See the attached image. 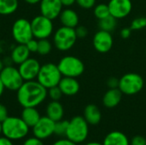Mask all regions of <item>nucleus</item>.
Segmentation results:
<instances>
[{
  "label": "nucleus",
  "instance_id": "obj_1",
  "mask_svg": "<svg viewBox=\"0 0 146 145\" xmlns=\"http://www.w3.org/2000/svg\"><path fill=\"white\" fill-rule=\"evenodd\" d=\"M48 96V90L37 80L24 81L16 91V98L23 108H36L44 102Z\"/></svg>",
  "mask_w": 146,
  "mask_h": 145
},
{
  "label": "nucleus",
  "instance_id": "obj_2",
  "mask_svg": "<svg viewBox=\"0 0 146 145\" xmlns=\"http://www.w3.org/2000/svg\"><path fill=\"white\" fill-rule=\"evenodd\" d=\"M29 126L20 117L8 116L2 122V134L7 138L16 141L26 138L29 132Z\"/></svg>",
  "mask_w": 146,
  "mask_h": 145
},
{
  "label": "nucleus",
  "instance_id": "obj_3",
  "mask_svg": "<svg viewBox=\"0 0 146 145\" xmlns=\"http://www.w3.org/2000/svg\"><path fill=\"white\" fill-rule=\"evenodd\" d=\"M89 134V124L83 116H74L68 122L66 138L69 140L81 144L85 142Z\"/></svg>",
  "mask_w": 146,
  "mask_h": 145
},
{
  "label": "nucleus",
  "instance_id": "obj_4",
  "mask_svg": "<svg viewBox=\"0 0 146 145\" xmlns=\"http://www.w3.org/2000/svg\"><path fill=\"white\" fill-rule=\"evenodd\" d=\"M62 75L57 67V65L48 62L40 67L38 74L37 76V81L40 83L47 90L58 85Z\"/></svg>",
  "mask_w": 146,
  "mask_h": 145
},
{
  "label": "nucleus",
  "instance_id": "obj_5",
  "mask_svg": "<svg viewBox=\"0 0 146 145\" xmlns=\"http://www.w3.org/2000/svg\"><path fill=\"white\" fill-rule=\"evenodd\" d=\"M57 67L62 77H71L77 79L85 72L84 62L74 56H63L59 61Z\"/></svg>",
  "mask_w": 146,
  "mask_h": 145
},
{
  "label": "nucleus",
  "instance_id": "obj_6",
  "mask_svg": "<svg viewBox=\"0 0 146 145\" xmlns=\"http://www.w3.org/2000/svg\"><path fill=\"white\" fill-rule=\"evenodd\" d=\"M143 77L137 73H127L119 79V89L122 94L133 96L139 93L144 88Z\"/></svg>",
  "mask_w": 146,
  "mask_h": 145
},
{
  "label": "nucleus",
  "instance_id": "obj_7",
  "mask_svg": "<svg viewBox=\"0 0 146 145\" xmlns=\"http://www.w3.org/2000/svg\"><path fill=\"white\" fill-rule=\"evenodd\" d=\"M74 28L62 26L54 33L53 42L55 47L60 51H68L74 47L77 40Z\"/></svg>",
  "mask_w": 146,
  "mask_h": 145
},
{
  "label": "nucleus",
  "instance_id": "obj_8",
  "mask_svg": "<svg viewBox=\"0 0 146 145\" xmlns=\"http://www.w3.org/2000/svg\"><path fill=\"white\" fill-rule=\"evenodd\" d=\"M33 38L36 39H44L50 38L54 31V25L52 20L42 15L35 16L31 21Z\"/></svg>",
  "mask_w": 146,
  "mask_h": 145
},
{
  "label": "nucleus",
  "instance_id": "obj_9",
  "mask_svg": "<svg viewBox=\"0 0 146 145\" xmlns=\"http://www.w3.org/2000/svg\"><path fill=\"white\" fill-rule=\"evenodd\" d=\"M0 79L5 89L11 91H17L24 83V79H22L18 68L10 65L3 67L0 72Z\"/></svg>",
  "mask_w": 146,
  "mask_h": 145
},
{
  "label": "nucleus",
  "instance_id": "obj_10",
  "mask_svg": "<svg viewBox=\"0 0 146 145\" xmlns=\"http://www.w3.org/2000/svg\"><path fill=\"white\" fill-rule=\"evenodd\" d=\"M11 32L17 44H26L33 38L31 21L25 18H19L13 23Z\"/></svg>",
  "mask_w": 146,
  "mask_h": 145
},
{
  "label": "nucleus",
  "instance_id": "obj_11",
  "mask_svg": "<svg viewBox=\"0 0 146 145\" xmlns=\"http://www.w3.org/2000/svg\"><path fill=\"white\" fill-rule=\"evenodd\" d=\"M55 121L48 116H43L39 119L37 124L33 127V136L44 140L49 138L54 134Z\"/></svg>",
  "mask_w": 146,
  "mask_h": 145
},
{
  "label": "nucleus",
  "instance_id": "obj_12",
  "mask_svg": "<svg viewBox=\"0 0 146 145\" xmlns=\"http://www.w3.org/2000/svg\"><path fill=\"white\" fill-rule=\"evenodd\" d=\"M108 6L110 15L117 20L126 18L133 9V3L131 0H110Z\"/></svg>",
  "mask_w": 146,
  "mask_h": 145
},
{
  "label": "nucleus",
  "instance_id": "obj_13",
  "mask_svg": "<svg viewBox=\"0 0 146 145\" xmlns=\"http://www.w3.org/2000/svg\"><path fill=\"white\" fill-rule=\"evenodd\" d=\"M94 49L99 53H107L109 52L114 44V39L111 35V32H106L104 30L98 31L93 37L92 40Z\"/></svg>",
  "mask_w": 146,
  "mask_h": 145
},
{
  "label": "nucleus",
  "instance_id": "obj_14",
  "mask_svg": "<svg viewBox=\"0 0 146 145\" xmlns=\"http://www.w3.org/2000/svg\"><path fill=\"white\" fill-rule=\"evenodd\" d=\"M40 67L41 65L37 59L29 57L19 65L18 70L24 81L35 80L38 74Z\"/></svg>",
  "mask_w": 146,
  "mask_h": 145
},
{
  "label": "nucleus",
  "instance_id": "obj_15",
  "mask_svg": "<svg viewBox=\"0 0 146 145\" xmlns=\"http://www.w3.org/2000/svg\"><path fill=\"white\" fill-rule=\"evenodd\" d=\"M62 7L61 0H41L39 3L40 14L52 21L59 17Z\"/></svg>",
  "mask_w": 146,
  "mask_h": 145
},
{
  "label": "nucleus",
  "instance_id": "obj_16",
  "mask_svg": "<svg viewBox=\"0 0 146 145\" xmlns=\"http://www.w3.org/2000/svg\"><path fill=\"white\" fill-rule=\"evenodd\" d=\"M63 95L68 97H72L76 95L80 89V85L76 78L71 77H62L58 84Z\"/></svg>",
  "mask_w": 146,
  "mask_h": 145
},
{
  "label": "nucleus",
  "instance_id": "obj_17",
  "mask_svg": "<svg viewBox=\"0 0 146 145\" xmlns=\"http://www.w3.org/2000/svg\"><path fill=\"white\" fill-rule=\"evenodd\" d=\"M122 92L120 91L119 88L115 89H109L103 97V104L107 109H113L115 108L121 101L122 98Z\"/></svg>",
  "mask_w": 146,
  "mask_h": 145
},
{
  "label": "nucleus",
  "instance_id": "obj_18",
  "mask_svg": "<svg viewBox=\"0 0 146 145\" xmlns=\"http://www.w3.org/2000/svg\"><path fill=\"white\" fill-rule=\"evenodd\" d=\"M60 22L63 26L75 28L79 26V15L72 9H62L59 15Z\"/></svg>",
  "mask_w": 146,
  "mask_h": 145
},
{
  "label": "nucleus",
  "instance_id": "obj_19",
  "mask_svg": "<svg viewBox=\"0 0 146 145\" xmlns=\"http://www.w3.org/2000/svg\"><path fill=\"white\" fill-rule=\"evenodd\" d=\"M83 117L89 125L96 126L100 123L102 119V113L99 108L95 104H88L84 109Z\"/></svg>",
  "mask_w": 146,
  "mask_h": 145
},
{
  "label": "nucleus",
  "instance_id": "obj_20",
  "mask_svg": "<svg viewBox=\"0 0 146 145\" xmlns=\"http://www.w3.org/2000/svg\"><path fill=\"white\" fill-rule=\"evenodd\" d=\"M30 54L31 52L29 51L26 44H18L11 51L10 59L11 62L15 64L20 65L30 57Z\"/></svg>",
  "mask_w": 146,
  "mask_h": 145
},
{
  "label": "nucleus",
  "instance_id": "obj_21",
  "mask_svg": "<svg viewBox=\"0 0 146 145\" xmlns=\"http://www.w3.org/2000/svg\"><path fill=\"white\" fill-rule=\"evenodd\" d=\"M64 115V109L59 101H51L46 107V116L55 122L62 120Z\"/></svg>",
  "mask_w": 146,
  "mask_h": 145
},
{
  "label": "nucleus",
  "instance_id": "obj_22",
  "mask_svg": "<svg viewBox=\"0 0 146 145\" xmlns=\"http://www.w3.org/2000/svg\"><path fill=\"white\" fill-rule=\"evenodd\" d=\"M103 145H130V141L123 132L114 131L105 136Z\"/></svg>",
  "mask_w": 146,
  "mask_h": 145
},
{
  "label": "nucleus",
  "instance_id": "obj_23",
  "mask_svg": "<svg viewBox=\"0 0 146 145\" xmlns=\"http://www.w3.org/2000/svg\"><path fill=\"white\" fill-rule=\"evenodd\" d=\"M21 118L29 127L33 128L39 121L41 116L36 108L28 107V108H23Z\"/></svg>",
  "mask_w": 146,
  "mask_h": 145
},
{
  "label": "nucleus",
  "instance_id": "obj_24",
  "mask_svg": "<svg viewBox=\"0 0 146 145\" xmlns=\"http://www.w3.org/2000/svg\"><path fill=\"white\" fill-rule=\"evenodd\" d=\"M18 7V0H0V15H10L17 10Z\"/></svg>",
  "mask_w": 146,
  "mask_h": 145
},
{
  "label": "nucleus",
  "instance_id": "obj_25",
  "mask_svg": "<svg viewBox=\"0 0 146 145\" xmlns=\"http://www.w3.org/2000/svg\"><path fill=\"white\" fill-rule=\"evenodd\" d=\"M116 26H117V19H115L112 15H109L98 21V26L100 30L111 32L115 31V29L116 28Z\"/></svg>",
  "mask_w": 146,
  "mask_h": 145
},
{
  "label": "nucleus",
  "instance_id": "obj_26",
  "mask_svg": "<svg viewBox=\"0 0 146 145\" xmlns=\"http://www.w3.org/2000/svg\"><path fill=\"white\" fill-rule=\"evenodd\" d=\"M93 13H94L95 17L98 21L110 15L109 6H108V4H105V3H99L98 5H95Z\"/></svg>",
  "mask_w": 146,
  "mask_h": 145
},
{
  "label": "nucleus",
  "instance_id": "obj_27",
  "mask_svg": "<svg viewBox=\"0 0 146 145\" xmlns=\"http://www.w3.org/2000/svg\"><path fill=\"white\" fill-rule=\"evenodd\" d=\"M52 50V44L48 38L38 39V51L40 56H46L48 55Z\"/></svg>",
  "mask_w": 146,
  "mask_h": 145
},
{
  "label": "nucleus",
  "instance_id": "obj_28",
  "mask_svg": "<svg viewBox=\"0 0 146 145\" xmlns=\"http://www.w3.org/2000/svg\"><path fill=\"white\" fill-rule=\"evenodd\" d=\"M68 122H69V121H63V120L56 121L55 123L54 134H56V136H59V137H64V136L66 137Z\"/></svg>",
  "mask_w": 146,
  "mask_h": 145
},
{
  "label": "nucleus",
  "instance_id": "obj_29",
  "mask_svg": "<svg viewBox=\"0 0 146 145\" xmlns=\"http://www.w3.org/2000/svg\"><path fill=\"white\" fill-rule=\"evenodd\" d=\"M146 27V17L141 16V17H137L135 18L130 26V28L132 31H138V30H142Z\"/></svg>",
  "mask_w": 146,
  "mask_h": 145
},
{
  "label": "nucleus",
  "instance_id": "obj_30",
  "mask_svg": "<svg viewBox=\"0 0 146 145\" xmlns=\"http://www.w3.org/2000/svg\"><path fill=\"white\" fill-rule=\"evenodd\" d=\"M62 92L58 85L48 89V96L51 101H59L62 97Z\"/></svg>",
  "mask_w": 146,
  "mask_h": 145
},
{
  "label": "nucleus",
  "instance_id": "obj_31",
  "mask_svg": "<svg viewBox=\"0 0 146 145\" xmlns=\"http://www.w3.org/2000/svg\"><path fill=\"white\" fill-rule=\"evenodd\" d=\"M76 3L84 9H90L94 8L96 0H76Z\"/></svg>",
  "mask_w": 146,
  "mask_h": 145
},
{
  "label": "nucleus",
  "instance_id": "obj_32",
  "mask_svg": "<svg viewBox=\"0 0 146 145\" xmlns=\"http://www.w3.org/2000/svg\"><path fill=\"white\" fill-rule=\"evenodd\" d=\"M27 49L31 53H35L38 51V40H37L35 38H33L26 44Z\"/></svg>",
  "mask_w": 146,
  "mask_h": 145
},
{
  "label": "nucleus",
  "instance_id": "obj_33",
  "mask_svg": "<svg viewBox=\"0 0 146 145\" xmlns=\"http://www.w3.org/2000/svg\"><path fill=\"white\" fill-rule=\"evenodd\" d=\"M74 29L78 38H83L88 35V30L84 26H77Z\"/></svg>",
  "mask_w": 146,
  "mask_h": 145
},
{
  "label": "nucleus",
  "instance_id": "obj_34",
  "mask_svg": "<svg viewBox=\"0 0 146 145\" xmlns=\"http://www.w3.org/2000/svg\"><path fill=\"white\" fill-rule=\"evenodd\" d=\"M22 145H44L42 139L33 136V137H31V138H27L24 142H23V144Z\"/></svg>",
  "mask_w": 146,
  "mask_h": 145
},
{
  "label": "nucleus",
  "instance_id": "obj_35",
  "mask_svg": "<svg viewBox=\"0 0 146 145\" xmlns=\"http://www.w3.org/2000/svg\"><path fill=\"white\" fill-rule=\"evenodd\" d=\"M130 145H146V138L143 136H134L130 140Z\"/></svg>",
  "mask_w": 146,
  "mask_h": 145
},
{
  "label": "nucleus",
  "instance_id": "obj_36",
  "mask_svg": "<svg viewBox=\"0 0 146 145\" xmlns=\"http://www.w3.org/2000/svg\"><path fill=\"white\" fill-rule=\"evenodd\" d=\"M107 86L109 89H115L119 87V79L116 77H110L107 80Z\"/></svg>",
  "mask_w": 146,
  "mask_h": 145
},
{
  "label": "nucleus",
  "instance_id": "obj_37",
  "mask_svg": "<svg viewBox=\"0 0 146 145\" xmlns=\"http://www.w3.org/2000/svg\"><path fill=\"white\" fill-rule=\"evenodd\" d=\"M8 109L7 108L3 105L0 103V122L2 123L7 117H8Z\"/></svg>",
  "mask_w": 146,
  "mask_h": 145
},
{
  "label": "nucleus",
  "instance_id": "obj_38",
  "mask_svg": "<svg viewBox=\"0 0 146 145\" xmlns=\"http://www.w3.org/2000/svg\"><path fill=\"white\" fill-rule=\"evenodd\" d=\"M52 145H78V144L69 140L68 138H62L56 141Z\"/></svg>",
  "mask_w": 146,
  "mask_h": 145
},
{
  "label": "nucleus",
  "instance_id": "obj_39",
  "mask_svg": "<svg viewBox=\"0 0 146 145\" xmlns=\"http://www.w3.org/2000/svg\"><path fill=\"white\" fill-rule=\"evenodd\" d=\"M132 33V29L130 27H125L121 31V36L122 38H128L131 36Z\"/></svg>",
  "mask_w": 146,
  "mask_h": 145
},
{
  "label": "nucleus",
  "instance_id": "obj_40",
  "mask_svg": "<svg viewBox=\"0 0 146 145\" xmlns=\"http://www.w3.org/2000/svg\"><path fill=\"white\" fill-rule=\"evenodd\" d=\"M0 145H14V144L12 140L3 136V137H0Z\"/></svg>",
  "mask_w": 146,
  "mask_h": 145
},
{
  "label": "nucleus",
  "instance_id": "obj_41",
  "mask_svg": "<svg viewBox=\"0 0 146 145\" xmlns=\"http://www.w3.org/2000/svg\"><path fill=\"white\" fill-rule=\"evenodd\" d=\"M61 2L64 7H70L76 3V0H61Z\"/></svg>",
  "mask_w": 146,
  "mask_h": 145
},
{
  "label": "nucleus",
  "instance_id": "obj_42",
  "mask_svg": "<svg viewBox=\"0 0 146 145\" xmlns=\"http://www.w3.org/2000/svg\"><path fill=\"white\" fill-rule=\"evenodd\" d=\"M27 3L31 4V5H35L37 3H39L41 0H24Z\"/></svg>",
  "mask_w": 146,
  "mask_h": 145
},
{
  "label": "nucleus",
  "instance_id": "obj_43",
  "mask_svg": "<svg viewBox=\"0 0 146 145\" xmlns=\"http://www.w3.org/2000/svg\"><path fill=\"white\" fill-rule=\"evenodd\" d=\"M4 89H5V87H4V85H3V82H2V80H1V79H0V97H1L2 95L3 94Z\"/></svg>",
  "mask_w": 146,
  "mask_h": 145
},
{
  "label": "nucleus",
  "instance_id": "obj_44",
  "mask_svg": "<svg viewBox=\"0 0 146 145\" xmlns=\"http://www.w3.org/2000/svg\"><path fill=\"white\" fill-rule=\"evenodd\" d=\"M85 145H103V144H100V143H98V142H90V143H87Z\"/></svg>",
  "mask_w": 146,
  "mask_h": 145
},
{
  "label": "nucleus",
  "instance_id": "obj_45",
  "mask_svg": "<svg viewBox=\"0 0 146 145\" xmlns=\"http://www.w3.org/2000/svg\"><path fill=\"white\" fill-rule=\"evenodd\" d=\"M3 67H4V64H3V62L0 59V72L2 71V69L3 68Z\"/></svg>",
  "mask_w": 146,
  "mask_h": 145
},
{
  "label": "nucleus",
  "instance_id": "obj_46",
  "mask_svg": "<svg viewBox=\"0 0 146 145\" xmlns=\"http://www.w3.org/2000/svg\"><path fill=\"white\" fill-rule=\"evenodd\" d=\"M2 134V123L0 122V135Z\"/></svg>",
  "mask_w": 146,
  "mask_h": 145
},
{
  "label": "nucleus",
  "instance_id": "obj_47",
  "mask_svg": "<svg viewBox=\"0 0 146 145\" xmlns=\"http://www.w3.org/2000/svg\"><path fill=\"white\" fill-rule=\"evenodd\" d=\"M145 55H146V49H145Z\"/></svg>",
  "mask_w": 146,
  "mask_h": 145
}]
</instances>
